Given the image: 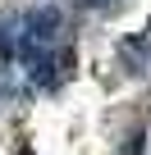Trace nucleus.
<instances>
[{
  "label": "nucleus",
  "mask_w": 151,
  "mask_h": 155,
  "mask_svg": "<svg viewBox=\"0 0 151 155\" xmlns=\"http://www.w3.org/2000/svg\"><path fill=\"white\" fill-rule=\"evenodd\" d=\"M60 32V9L55 5H41V9H32L28 14V41L37 46V41H50Z\"/></svg>",
  "instance_id": "f257e3e1"
},
{
  "label": "nucleus",
  "mask_w": 151,
  "mask_h": 155,
  "mask_svg": "<svg viewBox=\"0 0 151 155\" xmlns=\"http://www.w3.org/2000/svg\"><path fill=\"white\" fill-rule=\"evenodd\" d=\"M83 5H92V9H96V5H110V0H83Z\"/></svg>",
  "instance_id": "7ed1b4c3"
},
{
  "label": "nucleus",
  "mask_w": 151,
  "mask_h": 155,
  "mask_svg": "<svg viewBox=\"0 0 151 155\" xmlns=\"http://www.w3.org/2000/svg\"><path fill=\"white\" fill-rule=\"evenodd\" d=\"M9 46H14V41H9V32H0V55H9Z\"/></svg>",
  "instance_id": "f03ea898"
}]
</instances>
